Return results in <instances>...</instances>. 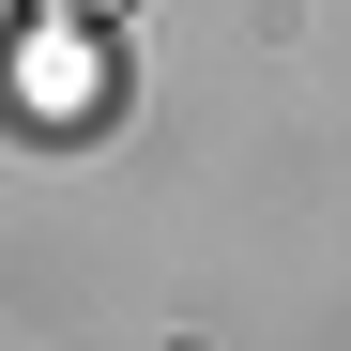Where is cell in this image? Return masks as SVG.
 <instances>
[{"instance_id":"1","label":"cell","mask_w":351,"mask_h":351,"mask_svg":"<svg viewBox=\"0 0 351 351\" xmlns=\"http://www.w3.org/2000/svg\"><path fill=\"white\" fill-rule=\"evenodd\" d=\"M0 92H16L46 138H77L92 107H107V46H92V31H31L16 62H0Z\"/></svg>"},{"instance_id":"2","label":"cell","mask_w":351,"mask_h":351,"mask_svg":"<svg viewBox=\"0 0 351 351\" xmlns=\"http://www.w3.org/2000/svg\"><path fill=\"white\" fill-rule=\"evenodd\" d=\"M46 16H107V0H46Z\"/></svg>"}]
</instances>
